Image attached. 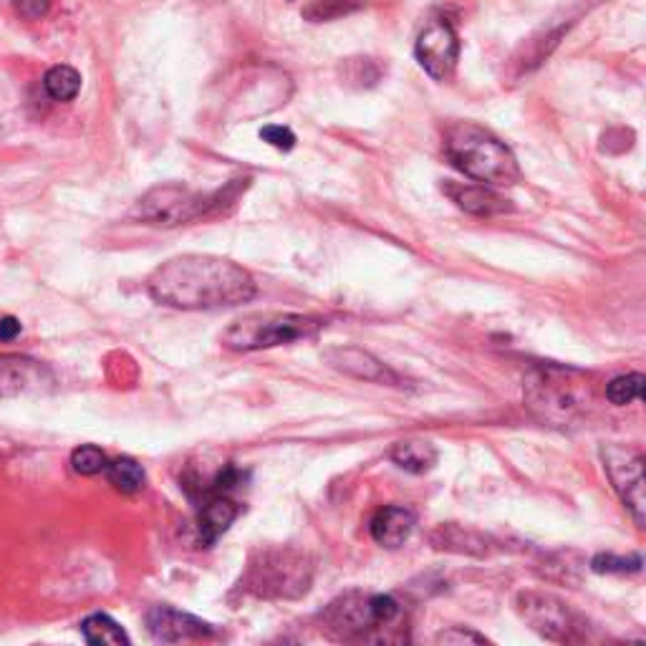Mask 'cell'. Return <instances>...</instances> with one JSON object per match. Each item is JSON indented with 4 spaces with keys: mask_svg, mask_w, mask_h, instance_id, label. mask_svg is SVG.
I'll use <instances>...</instances> for the list:
<instances>
[{
    "mask_svg": "<svg viewBox=\"0 0 646 646\" xmlns=\"http://www.w3.org/2000/svg\"><path fill=\"white\" fill-rule=\"evenodd\" d=\"M157 303L182 310H212L241 306L255 298L248 270L218 255H180L159 266L147 281Z\"/></svg>",
    "mask_w": 646,
    "mask_h": 646,
    "instance_id": "1",
    "label": "cell"
},
{
    "mask_svg": "<svg viewBox=\"0 0 646 646\" xmlns=\"http://www.w3.org/2000/svg\"><path fill=\"white\" fill-rule=\"evenodd\" d=\"M450 162L470 180L490 187H510L521 180V167L513 151L477 124H454L444 134Z\"/></svg>",
    "mask_w": 646,
    "mask_h": 646,
    "instance_id": "2",
    "label": "cell"
},
{
    "mask_svg": "<svg viewBox=\"0 0 646 646\" xmlns=\"http://www.w3.org/2000/svg\"><path fill=\"white\" fill-rule=\"evenodd\" d=\"M241 180H233L230 185L222 190H215V193H193V190L180 187V185H164L155 187L134 205L132 218L149 222V226H185V222H193L199 218H207V215L220 212L222 207L235 205L237 195H241Z\"/></svg>",
    "mask_w": 646,
    "mask_h": 646,
    "instance_id": "3",
    "label": "cell"
},
{
    "mask_svg": "<svg viewBox=\"0 0 646 646\" xmlns=\"http://www.w3.org/2000/svg\"><path fill=\"white\" fill-rule=\"evenodd\" d=\"M324 329V321L303 314H251L237 318L222 333V346L230 351H260L293 341L314 339Z\"/></svg>",
    "mask_w": 646,
    "mask_h": 646,
    "instance_id": "4",
    "label": "cell"
},
{
    "mask_svg": "<svg viewBox=\"0 0 646 646\" xmlns=\"http://www.w3.org/2000/svg\"><path fill=\"white\" fill-rule=\"evenodd\" d=\"M314 565L298 550H260L251 563L243 586L260 598H298L310 588Z\"/></svg>",
    "mask_w": 646,
    "mask_h": 646,
    "instance_id": "5",
    "label": "cell"
},
{
    "mask_svg": "<svg viewBox=\"0 0 646 646\" xmlns=\"http://www.w3.org/2000/svg\"><path fill=\"white\" fill-rule=\"evenodd\" d=\"M399 604L385 594H346L324 611V624L339 639H371L377 629L394 624Z\"/></svg>",
    "mask_w": 646,
    "mask_h": 646,
    "instance_id": "6",
    "label": "cell"
},
{
    "mask_svg": "<svg viewBox=\"0 0 646 646\" xmlns=\"http://www.w3.org/2000/svg\"><path fill=\"white\" fill-rule=\"evenodd\" d=\"M604 467L609 473V480L617 490V496L624 502V508L632 513L634 523L644 528V454L629 444H604L601 448Z\"/></svg>",
    "mask_w": 646,
    "mask_h": 646,
    "instance_id": "7",
    "label": "cell"
},
{
    "mask_svg": "<svg viewBox=\"0 0 646 646\" xmlns=\"http://www.w3.org/2000/svg\"><path fill=\"white\" fill-rule=\"evenodd\" d=\"M517 611H521L525 624H531L533 632L550 642H573L578 639V632L584 629L581 619L569 609V604L550 594H521L517 596Z\"/></svg>",
    "mask_w": 646,
    "mask_h": 646,
    "instance_id": "8",
    "label": "cell"
},
{
    "mask_svg": "<svg viewBox=\"0 0 646 646\" xmlns=\"http://www.w3.org/2000/svg\"><path fill=\"white\" fill-rule=\"evenodd\" d=\"M414 56L429 76L437 82H448L460 59L458 31L448 19H432L414 44Z\"/></svg>",
    "mask_w": 646,
    "mask_h": 646,
    "instance_id": "9",
    "label": "cell"
},
{
    "mask_svg": "<svg viewBox=\"0 0 646 646\" xmlns=\"http://www.w3.org/2000/svg\"><path fill=\"white\" fill-rule=\"evenodd\" d=\"M573 371L548 369L528 381V399L533 410L544 412V417L556 422H569L581 410V397L576 385L571 381Z\"/></svg>",
    "mask_w": 646,
    "mask_h": 646,
    "instance_id": "10",
    "label": "cell"
},
{
    "mask_svg": "<svg viewBox=\"0 0 646 646\" xmlns=\"http://www.w3.org/2000/svg\"><path fill=\"white\" fill-rule=\"evenodd\" d=\"M147 629L162 644L210 639V636H215V629L210 624H205L197 617H190V613L172 609V606H155L147 613Z\"/></svg>",
    "mask_w": 646,
    "mask_h": 646,
    "instance_id": "11",
    "label": "cell"
},
{
    "mask_svg": "<svg viewBox=\"0 0 646 646\" xmlns=\"http://www.w3.org/2000/svg\"><path fill=\"white\" fill-rule=\"evenodd\" d=\"M444 195H448L460 210L470 215H477V218H496V215L510 212L513 205H510L508 197L496 193L490 185H465V182H448L444 185Z\"/></svg>",
    "mask_w": 646,
    "mask_h": 646,
    "instance_id": "12",
    "label": "cell"
},
{
    "mask_svg": "<svg viewBox=\"0 0 646 646\" xmlns=\"http://www.w3.org/2000/svg\"><path fill=\"white\" fill-rule=\"evenodd\" d=\"M237 515H241V508H237V502L230 500L226 492L207 496L203 505H199V517H197V528H199V538H203V544L212 546L215 540H218L222 533L235 523Z\"/></svg>",
    "mask_w": 646,
    "mask_h": 646,
    "instance_id": "13",
    "label": "cell"
},
{
    "mask_svg": "<svg viewBox=\"0 0 646 646\" xmlns=\"http://www.w3.org/2000/svg\"><path fill=\"white\" fill-rule=\"evenodd\" d=\"M414 523H417V517H414L412 510L389 505V508H381L379 513L371 517L369 531H371V538L377 540L379 546L394 550L410 540Z\"/></svg>",
    "mask_w": 646,
    "mask_h": 646,
    "instance_id": "14",
    "label": "cell"
},
{
    "mask_svg": "<svg viewBox=\"0 0 646 646\" xmlns=\"http://www.w3.org/2000/svg\"><path fill=\"white\" fill-rule=\"evenodd\" d=\"M44 381V366L26 356H0V397H15Z\"/></svg>",
    "mask_w": 646,
    "mask_h": 646,
    "instance_id": "15",
    "label": "cell"
},
{
    "mask_svg": "<svg viewBox=\"0 0 646 646\" xmlns=\"http://www.w3.org/2000/svg\"><path fill=\"white\" fill-rule=\"evenodd\" d=\"M329 362L349 377L366 379V381H385V385H397V374L389 371L379 358L366 354L362 349H337L329 351Z\"/></svg>",
    "mask_w": 646,
    "mask_h": 646,
    "instance_id": "16",
    "label": "cell"
},
{
    "mask_svg": "<svg viewBox=\"0 0 646 646\" xmlns=\"http://www.w3.org/2000/svg\"><path fill=\"white\" fill-rule=\"evenodd\" d=\"M432 546L437 550H450V553H467V556H485L488 553V546H485V538L475 531H465L462 525H440L432 536Z\"/></svg>",
    "mask_w": 646,
    "mask_h": 646,
    "instance_id": "17",
    "label": "cell"
},
{
    "mask_svg": "<svg viewBox=\"0 0 646 646\" xmlns=\"http://www.w3.org/2000/svg\"><path fill=\"white\" fill-rule=\"evenodd\" d=\"M392 462L412 475H425L437 465V448L427 440H404L392 448Z\"/></svg>",
    "mask_w": 646,
    "mask_h": 646,
    "instance_id": "18",
    "label": "cell"
},
{
    "mask_svg": "<svg viewBox=\"0 0 646 646\" xmlns=\"http://www.w3.org/2000/svg\"><path fill=\"white\" fill-rule=\"evenodd\" d=\"M44 92L49 94V99L69 103L78 97L82 92V74L74 66H66V63H59V66H51L44 76Z\"/></svg>",
    "mask_w": 646,
    "mask_h": 646,
    "instance_id": "19",
    "label": "cell"
},
{
    "mask_svg": "<svg viewBox=\"0 0 646 646\" xmlns=\"http://www.w3.org/2000/svg\"><path fill=\"white\" fill-rule=\"evenodd\" d=\"M82 634H84V639L94 646H99V644L130 646V636H126L124 629L119 626L114 619L107 617V613H92L89 619H84Z\"/></svg>",
    "mask_w": 646,
    "mask_h": 646,
    "instance_id": "20",
    "label": "cell"
},
{
    "mask_svg": "<svg viewBox=\"0 0 646 646\" xmlns=\"http://www.w3.org/2000/svg\"><path fill=\"white\" fill-rule=\"evenodd\" d=\"M103 473H107L109 483L114 485L119 492H126V496L139 492L142 488H145V480H147L145 470H142L139 462L132 458H119L114 462H109Z\"/></svg>",
    "mask_w": 646,
    "mask_h": 646,
    "instance_id": "21",
    "label": "cell"
},
{
    "mask_svg": "<svg viewBox=\"0 0 646 646\" xmlns=\"http://www.w3.org/2000/svg\"><path fill=\"white\" fill-rule=\"evenodd\" d=\"M358 8H362V0H310L303 8V19L310 23H329L356 13Z\"/></svg>",
    "mask_w": 646,
    "mask_h": 646,
    "instance_id": "22",
    "label": "cell"
},
{
    "mask_svg": "<svg viewBox=\"0 0 646 646\" xmlns=\"http://www.w3.org/2000/svg\"><path fill=\"white\" fill-rule=\"evenodd\" d=\"M644 394V374H626V377H617L606 387V399L613 406H626L642 399Z\"/></svg>",
    "mask_w": 646,
    "mask_h": 646,
    "instance_id": "23",
    "label": "cell"
},
{
    "mask_svg": "<svg viewBox=\"0 0 646 646\" xmlns=\"http://www.w3.org/2000/svg\"><path fill=\"white\" fill-rule=\"evenodd\" d=\"M107 465H109L107 454H103L97 444H82V448H76L74 452H71V467H74V473L84 475V477L103 473Z\"/></svg>",
    "mask_w": 646,
    "mask_h": 646,
    "instance_id": "24",
    "label": "cell"
},
{
    "mask_svg": "<svg viewBox=\"0 0 646 646\" xmlns=\"http://www.w3.org/2000/svg\"><path fill=\"white\" fill-rule=\"evenodd\" d=\"M592 569L596 573H634V571H642V558L639 556L617 558V556L606 553V556H596L594 558Z\"/></svg>",
    "mask_w": 646,
    "mask_h": 646,
    "instance_id": "25",
    "label": "cell"
},
{
    "mask_svg": "<svg viewBox=\"0 0 646 646\" xmlns=\"http://www.w3.org/2000/svg\"><path fill=\"white\" fill-rule=\"evenodd\" d=\"M260 139L266 145L281 149V151H291L296 147V134H293L289 126H278V124H268L260 130Z\"/></svg>",
    "mask_w": 646,
    "mask_h": 646,
    "instance_id": "26",
    "label": "cell"
},
{
    "mask_svg": "<svg viewBox=\"0 0 646 646\" xmlns=\"http://www.w3.org/2000/svg\"><path fill=\"white\" fill-rule=\"evenodd\" d=\"M15 13L26 21H41L51 11V0H13Z\"/></svg>",
    "mask_w": 646,
    "mask_h": 646,
    "instance_id": "27",
    "label": "cell"
},
{
    "mask_svg": "<svg viewBox=\"0 0 646 646\" xmlns=\"http://www.w3.org/2000/svg\"><path fill=\"white\" fill-rule=\"evenodd\" d=\"M437 642L440 644H485L488 639H485L483 634L473 632V629L452 626V629H448V632H442L440 636H437Z\"/></svg>",
    "mask_w": 646,
    "mask_h": 646,
    "instance_id": "28",
    "label": "cell"
},
{
    "mask_svg": "<svg viewBox=\"0 0 646 646\" xmlns=\"http://www.w3.org/2000/svg\"><path fill=\"white\" fill-rule=\"evenodd\" d=\"M371 59H349L344 66H346V71H344V76L349 78V82H356L358 86H374L377 84V78H371V76H366V69L371 66Z\"/></svg>",
    "mask_w": 646,
    "mask_h": 646,
    "instance_id": "29",
    "label": "cell"
},
{
    "mask_svg": "<svg viewBox=\"0 0 646 646\" xmlns=\"http://www.w3.org/2000/svg\"><path fill=\"white\" fill-rule=\"evenodd\" d=\"M21 333V321L13 316L0 318V341H13Z\"/></svg>",
    "mask_w": 646,
    "mask_h": 646,
    "instance_id": "30",
    "label": "cell"
}]
</instances>
